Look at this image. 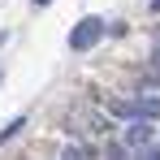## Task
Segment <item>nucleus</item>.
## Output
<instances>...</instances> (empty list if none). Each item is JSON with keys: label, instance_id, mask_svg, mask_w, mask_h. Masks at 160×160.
I'll return each instance as SVG.
<instances>
[{"label": "nucleus", "instance_id": "6", "mask_svg": "<svg viewBox=\"0 0 160 160\" xmlns=\"http://www.w3.org/2000/svg\"><path fill=\"white\" fill-rule=\"evenodd\" d=\"M61 160H87V152H82L78 143H69V147H65V152H61Z\"/></svg>", "mask_w": 160, "mask_h": 160}, {"label": "nucleus", "instance_id": "7", "mask_svg": "<svg viewBox=\"0 0 160 160\" xmlns=\"http://www.w3.org/2000/svg\"><path fill=\"white\" fill-rule=\"evenodd\" d=\"M108 160H130V152H126L121 143H108Z\"/></svg>", "mask_w": 160, "mask_h": 160}, {"label": "nucleus", "instance_id": "10", "mask_svg": "<svg viewBox=\"0 0 160 160\" xmlns=\"http://www.w3.org/2000/svg\"><path fill=\"white\" fill-rule=\"evenodd\" d=\"M152 9H156V13H160V0H152Z\"/></svg>", "mask_w": 160, "mask_h": 160}, {"label": "nucleus", "instance_id": "2", "mask_svg": "<svg viewBox=\"0 0 160 160\" xmlns=\"http://www.w3.org/2000/svg\"><path fill=\"white\" fill-rule=\"evenodd\" d=\"M152 138H156V121H126V138H121V147L126 152H143V147H152Z\"/></svg>", "mask_w": 160, "mask_h": 160}, {"label": "nucleus", "instance_id": "11", "mask_svg": "<svg viewBox=\"0 0 160 160\" xmlns=\"http://www.w3.org/2000/svg\"><path fill=\"white\" fill-rule=\"evenodd\" d=\"M35 4H48V0H35Z\"/></svg>", "mask_w": 160, "mask_h": 160}, {"label": "nucleus", "instance_id": "5", "mask_svg": "<svg viewBox=\"0 0 160 160\" xmlns=\"http://www.w3.org/2000/svg\"><path fill=\"white\" fill-rule=\"evenodd\" d=\"M22 130H26V117H13V121H9V126L0 130V147H4V143H9L13 134H22Z\"/></svg>", "mask_w": 160, "mask_h": 160}, {"label": "nucleus", "instance_id": "9", "mask_svg": "<svg viewBox=\"0 0 160 160\" xmlns=\"http://www.w3.org/2000/svg\"><path fill=\"white\" fill-rule=\"evenodd\" d=\"M152 69L160 74V43H156V52H152Z\"/></svg>", "mask_w": 160, "mask_h": 160}, {"label": "nucleus", "instance_id": "1", "mask_svg": "<svg viewBox=\"0 0 160 160\" xmlns=\"http://www.w3.org/2000/svg\"><path fill=\"white\" fill-rule=\"evenodd\" d=\"M104 35H108V26L100 22V18H82L78 26L69 30V48H74V52H87V48H95Z\"/></svg>", "mask_w": 160, "mask_h": 160}, {"label": "nucleus", "instance_id": "8", "mask_svg": "<svg viewBox=\"0 0 160 160\" xmlns=\"http://www.w3.org/2000/svg\"><path fill=\"white\" fill-rule=\"evenodd\" d=\"M134 160H160V147H143V152H134Z\"/></svg>", "mask_w": 160, "mask_h": 160}, {"label": "nucleus", "instance_id": "3", "mask_svg": "<svg viewBox=\"0 0 160 160\" xmlns=\"http://www.w3.org/2000/svg\"><path fill=\"white\" fill-rule=\"evenodd\" d=\"M104 108L117 117V121H138V104L134 100H121V95H104Z\"/></svg>", "mask_w": 160, "mask_h": 160}, {"label": "nucleus", "instance_id": "4", "mask_svg": "<svg viewBox=\"0 0 160 160\" xmlns=\"http://www.w3.org/2000/svg\"><path fill=\"white\" fill-rule=\"evenodd\" d=\"M134 104H138V117H143V121H156L160 117V91H138Z\"/></svg>", "mask_w": 160, "mask_h": 160}]
</instances>
